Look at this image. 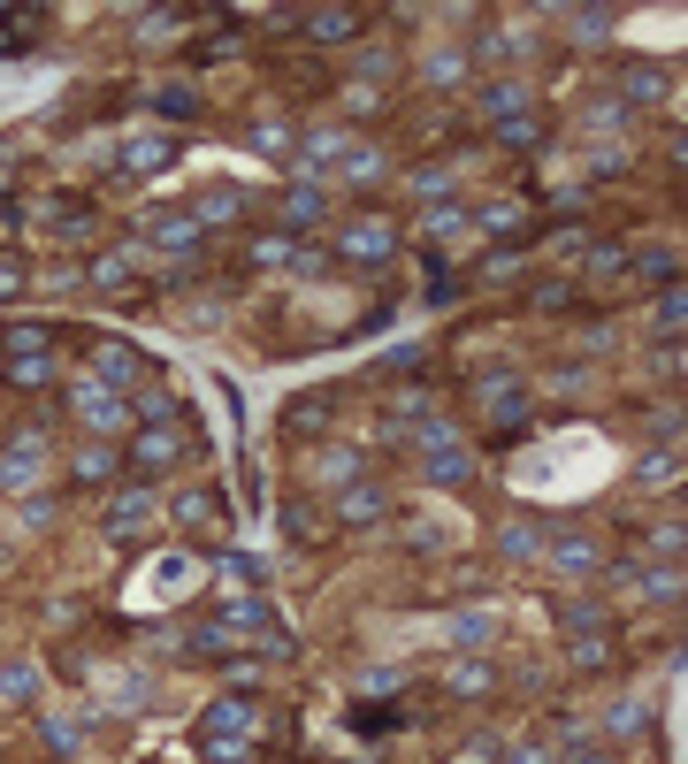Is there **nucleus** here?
Wrapping results in <instances>:
<instances>
[{
	"instance_id": "obj_42",
	"label": "nucleus",
	"mask_w": 688,
	"mask_h": 764,
	"mask_svg": "<svg viewBox=\"0 0 688 764\" xmlns=\"http://www.w3.org/2000/svg\"><path fill=\"white\" fill-rule=\"evenodd\" d=\"M8 299H23V268H15V261H0V306Z\"/></svg>"
},
{
	"instance_id": "obj_4",
	"label": "nucleus",
	"mask_w": 688,
	"mask_h": 764,
	"mask_svg": "<svg viewBox=\"0 0 688 764\" xmlns=\"http://www.w3.org/2000/svg\"><path fill=\"white\" fill-rule=\"evenodd\" d=\"M69 406H77V421H85L92 436H123V429H131V398L108 390V383H77Z\"/></svg>"
},
{
	"instance_id": "obj_40",
	"label": "nucleus",
	"mask_w": 688,
	"mask_h": 764,
	"mask_svg": "<svg viewBox=\"0 0 688 764\" xmlns=\"http://www.w3.org/2000/svg\"><path fill=\"white\" fill-rule=\"evenodd\" d=\"M620 261H628V253H620V245H597V253H589V276H612V268H620Z\"/></svg>"
},
{
	"instance_id": "obj_44",
	"label": "nucleus",
	"mask_w": 688,
	"mask_h": 764,
	"mask_svg": "<svg viewBox=\"0 0 688 764\" xmlns=\"http://www.w3.org/2000/svg\"><path fill=\"white\" fill-rule=\"evenodd\" d=\"M574 764H620V757L612 750H589V757H574Z\"/></svg>"
},
{
	"instance_id": "obj_29",
	"label": "nucleus",
	"mask_w": 688,
	"mask_h": 764,
	"mask_svg": "<svg viewBox=\"0 0 688 764\" xmlns=\"http://www.w3.org/2000/svg\"><path fill=\"white\" fill-rule=\"evenodd\" d=\"M77 481H92V489L115 481V452H108V444H85V452H77Z\"/></svg>"
},
{
	"instance_id": "obj_16",
	"label": "nucleus",
	"mask_w": 688,
	"mask_h": 764,
	"mask_svg": "<svg viewBox=\"0 0 688 764\" xmlns=\"http://www.w3.org/2000/svg\"><path fill=\"white\" fill-rule=\"evenodd\" d=\"M314 474H322L330 489H352V481L367 474V458L352 452V444H322V452H314Z\"/></svg>"
},
{
	"instance_id": "obj_30",
	"label": "nucleus",
	"mask_w": 688,
	"mask_h": 764,
	"mask_svg": "<svg viewBox=\"0 0 688 764\" xmlns=\"http://www.w3.org/2000/svg\"><path fill=\"white\" fill-rule=\"evenodd\" d=\"M635 589L666 605V597H681V566H651V574H635Z\"/></svg>"
},
{
	"instance_id": "obj_14",
	"label": "nucleus",
	"mask_w": 688,
	"mask_h": 764,
	"mask_svg": "<svg viewBox=\"0 0 688 764\" xmlns=\"http://www.w3.org/2000/svg\"><path fill=\"white\" fill-rule=\"evenodd\" d=\"M176 528H222V520H230V505H222V497H214V489H176Z\"/></svg>"
},
{
	"instance_id": "obj_26",
	"label": "nucleus",
	"mask_w": 688,
	"mask_h": 764,
	"mask_svg": "<svg viewBox=\"0 0 688 764\" xmlns=\"http://www.w3.org/2000/svg\"><path fill=\"white\" fill-rule=\"evenodd\" d=\"M498 551H506V558H543V528H528V520L498 528Z\"/></svg>"
},
{
	"instance_id": "obj_27",
	"label": "nucleus",
	"mask_w": 688,
	"mask_h": 764,
	"mask_svg": "<svg viewBox=\"0 0 688 764\" xmlns=\"http://www.w3.org/2000/svg\"><path fill=\"white\" fill-rule=\"evenodd\" d=\"M337 168L352 176V184H375V176H382V153H375V146H359V139H352V146L337 153Z\"/></svg>"
},
{
	"instance_id": "obj_39",
	"label": "nucleus",
	"mask_w": 688,
	"mask_h": 764,
	"mask_svg": "<svg viewBox=\"0 0 688 764\" xmlns=\"http://www.w3.org/2000/svg\"><path fill=\"white\" fill-rule=\"evenodd\" d=\"M643 727H651V711H643V704H628V711H612V734H620V742H628V734H643Z\"/></svg>"
},
{
	"instance_id": "obj_33",
	"label": "nucleus",
	"mask_w": 688,
	"mask_h": 764,
	"mask_svg": "<svg viewBox=\"0 0 688 764\" xmlns=\"http://www.w3.org/2000/svg\"><path fill=\"white\" fill-rule=\"evenodd\" d=\"M658 336H666V344L681 336V284H666V291H658Z\"/></svg>"
},
{
	"instance_id": "obj_21",
	"label": "nucleus",
	"mask_w": 688,
	"mask_h": 764,
	"mask_svg": "<svg viewBox=\"0 0 688 764\" xmlns=\"http://www.w3.org/2000/svg\"><path fill=\"white\" fill-rule=\"evenodd\" d=\"M214 582H222L230 597H253V582H260V566H253V558H237V551H222V558H214Z\"/></svg>"
},
{
	"instance_id": "obj_5",
	"label": "nucleus",
	"mask_w": 688,
	"mask_h": 764,
	"mask_svg": "<svg viewBox=\"0 0 688 764\" xmlns=\"http://www.w3.org/2000/svg\"><path fill=\"white\" fill-rule=\"evenodd\" d=\"M199 734L207 742H253L260 734V711H253V696H207V711H199Z\"/></svg>"
},
{
	"instance_id": "obj_23",
	"label": "nucleus",
	"mask_w": 688,
	"mask_h": 764,
	"mask_svg": "<svg viewBox=\"0 0 688 764\" xmlns=\"http://www.w3.org/2000/svg\"><path fill=\"white\" fill-rule=\"evenodd\" d=\"M237 207H245V191H237V184H214V191H199V230H207V222H230Z\"/></svg>"
},
{
	"instance_id": "obj_8",
	"label": "nucleus",
	"mask_w": 688,
	"mask_h": 764,
	"mask_svg": "<svg viewBox=\"0 0 688 764\" xmlns=\"http://www.w3.org/2000/svg\"><path fill=\"white\" fill-rule=\"evenodd\" d=\"M146 520H154V489H146V481H131V489H115V497H108L100 535H115V543H123V535H138Z\"/></svg>"
},
{
	"instance_id": "obj_18",
	"label": "nucleus",
	"mask_w": 688,
	"mask_h": 764,
	"mask_svg": "<svg viewBox=\"0 0 688 764\" xmlns=\"http://www.w3.org/2000/svg\"><path fill=\"white\" fill-rule=\"evenodd\" d=\"M421 474H429L436 489H459V481L475 474V458L459 452V444H436V452H421Z\"/></svg>"
},
{
	"instance_id": "obj_10",
	"label": "nucleus",
	"mask_w": 688,
	"mask_h": 764,
	"mask_svg": "<svg viewBox=\"0 0 688 764\" xmlns=\"http://www.w3.org/2000/svg\"><path fill=\"white\" fill-rule=\"evenodd\" d=\"M146 245H162V253H191V245H199V214H184V207H154V214H146Z\"/></svg>"
},
{
	"instance_id": "obj_36",
	"label": "nucleus",
	"mask_w": 688,
	"mask_h": 764,
	"mask_svg": "<svg viewBox=\"0 0 688 764\" xmlns=\"http://www.w3.org/2000/svg\"><path fill=\"white\" fill-rule=\"evenodd\" d=\"M482 230H490V237H513V230H520V207H506V199H498V207H482Z\"/></svg>"
},
{
	"instance_id": "obj_11",
	"label": "nucleus",
	"mask_w": 688,
	"mask_h": 764,
	"mask_svg": "<svg viewBox=\"0 0 688 764\" xmlns=\"http://www.w3.org/2000/svg\"><path fill=\"white\" fill-rule=\"evenodd\" d=\"M38 466H46V452H38V436H15V444L0 452V489H8V497H23V489H38Z\"/></svg>"
},
{
	"instance_id": "obj_9",
	"label": "nucleus",
	"mask_w": 688,
	"mask_h": 764,
	"mask_svg": "<svg viewBox=\"0 0 688 764\" xmlns=\"http://www.w3.org/2000/svg\"><path fill=\"white\" fill-rule=\"evenodd\" d=\"M382 512H390V489H382V481H367V474H359L352 489H337V520H344V528H375Z\"/></svg>"
},
{
	"instance_id": "obj_24",
	"label": "nucleus",
	"mask_w": 688,
	"mask_h": 764,
	"mask_svg": "<svg viewBox=\"0 0 688 764\" xmlns=\"http://www.w3.org/2000/svg\"><path fill=\"white\" fill-rule=\"evenodd\" d=\"M131 268H138V253H100V261H92L85 276H92L100 291H123V284H131Z\"/></svg>"
},
{
	"instance_id": "obj_1",
	"label": "nucleus",
	"mask_w": 688,
	"mask_h": 764,
	"mask_svg": "<svg viewBox=\"0 0 688 764\" xmlns=\"http://www.w3.org/2000/svg\"><path fill=\"white\" fill-rule=\"evenodd\" d=\"M199 650H284V619L268 611V597H222L191 627Z\"/></svg>"
},
{
	"instance_id": "obj_31",
	"label": "nucleus",
	"mask_w": 688,
	"mask_h": 764,
	"mask_svg": "<svg viewBox=\"0 0 688 764\" xmlns=\"http://www.w3.org/2000/svg\"><path fill=\"white\" fill-rule=\"evenodd\" d=\"M15 696H23V704L38 696V673H31V665H0V704H15Z\"/></svg>"
},
{
	"instance_id": "obj_22",
	"label": "nucleus",
	"mask_w": 688,
	"mask_h": 764,
	"mask_svg": "<svg viewBox=\"0 0 688 764\" xmlns=\"http://www.w3.org/2000/svg\"><path fill=\"white\" fill-rule=\"evenodd\" d=\"M490 634H498V611H459L452 619V642L459 650H490Z\"/></svg>"
},
{
	"instance_id": "obj_3",
	"label": "nucleus",
	"mask_w": 688,
	"mask_h": 764,
	"mask_svg": "<svg viewBox=\"0 0 688 764\" xmlns=\"http://www.w3.org/2000/svg\"><path fill=\"white\" fill-rule=\"evenodd\" d=\"M390 253H398V222H390V214H352L337 230V261L375 268V261H390Z\"/></svg>"
},
{
	"instance_id": "obj_17",
	"label": "nucleus",
	"mask_w": 688,
	"mask_h": 764,
	"mask_svg": "<svg viewBox=\"0 0 688 764\" xmlns=\"http://www.w3.org/2000/svg\"><path fill=\"white\" fill-rule=\"evenodd\" d=\"M299 23H307V38H322V46H344V38L359 31V8H307Z\"/></svg>"
},
{
	"instance_id": "obj_35",
	"label": "nucleus",
	"mask_w": 688,
	"mask_h": 764,
	"mask_svg": "<svg viewBox=\"0 0 688 764\" xmlns=\"http://www.w3.org/2000/svg\"><path fill=\"white\" fill-rule=\"evenodd\" d=\"M253 146H260V153H291V146H299V131H291V123H260V131H253Z\"/></svg>"
},
{
	"instance_id": "obj_2",
	"label": "nucleus",
	"mask_w": 688,
	"mask_h": 764,
	"mask_svg": "<svg viewBox=\"0 0 688 764\" xmlns=\"http://www.w3.org/2000/svg\"><path fill=\"white\" fill-rule=\"evenodd\" d=\"M0 383H8V390H54V383H62V367H54V336H46L38 321L0 329Z\"/></svg>"
},
{
	"instance_id": "obj_37",
	"label": "nucleus",
	"mask_w": 688,
	"mask_h": 764,
	"mask_svg": "<svg viewBox=\"0 0 688 764\" xmlns=\"http://www.w3.org/2000/svg\"><path fill=\"white\" fill-rule=\"evenodd\" d=\"M207 742V734H199ZM207 764H253V742H207Z\"/></svg>"
},
{
	"instance_id": "obj_43",
	"label": "nucleus",
	"mask_w": 688,
	"mask_h": 764,
	"mask_svg": "<svg viewBox=\"0 0 688 764\" xmlns=\"http://www.w3.org/2000/svg\"><path fill=\"white\" fill-rule=\"evenodd\" d=\"M506 764H558L543 742H520V750H506Z\"/></svg>"
},
{
	"instance_id": "obj_6",
	"label": "nucleus",
	"mask_w": 688,
	"mask_h": 764,
	"mask_svg": "<svg viewBox=\"0 0 688 764\" xmlns=\"http://www.w3.org/2000/svg\"><path fill=\"white\" fill-rule=\"evenodd\" d=\"M184 452H191L184 421H146V429L131 436V466H138V474H162V466H176Z\"/></svg>"
},
{
	"instance_id": "obj_41",
	"label": "nucleus",
	"mask_w": 688,
	"mask_h": 764,
	"mask_svg": "<svg viewBox=\"0 0 688 764\" xmlns=\"http://www.w3.org/2000/svg\"><path fill=\"white\" fill-rule=\"evenodd\" d=\"M604 657H612V650H604L597 634H581V642H574V665H604Z\"/></svg>"
},
{
	"instance_id": "obj_25",
	"label": "nucleus",
	"mask_w": 688,
	"mask_h": 764,
	"mask_svg": "<svg viewBox=\"0 0 688 764\" xmlns=\"http://www.w3.org/2000/svg\"><path fill=\"white\" fill-rule=\"evenodd\" d=\"M444 688H452V696H490V688H498V673L467 657V665H452V673H444Z\"/></svg>"
},
{
	"instance_id": "obj_38",
	"label": "nucleus",
	"mask_w": 688,
	"mask_h": 764,
	"mask_svg": "<svg viewBox=\"0 0 688 764\" xmlns=\"http://www.w3.org/2000/svg\"><path fill=\"white\" fill-rule=\"evenodd\" d=\"M604 31H612V8H581L574 15V38H604Z\"/></svg>"
},
{
	"instance_id": "obj_13",
	"label": "nucleus",
	"mask_w": 688,
	"mask_h": 764,
	"mask_svg": "<svg viewBox=\"0 0 688 764\" xmlns=\"http://www.w3.org/2000/svg\"><path fill=\"white\" fill-rule=\"evenodd\" d=\"M482 115L506 131V123H520V115H535V100H528L520 77H498V85H482Z\"/></svg>"
},
{
	"instance_id": "obj_19",
	"label": "nucleus",
	"mask_w": 688,
	"mask_h": 764,
	"mask_svg": "<svg viewBox=\"0 0 688 764\" xmlns=\"http://www.w3.org/2000/svg\"><path fill=\"white\" fill-rule=\"evenodd\" d=\"M123 168H131V176H146V168H169V139H162V131H146V139H123Z\"/></svg>"
},
{
	"instance_id": "obj_7",
	"label": "nucleus",
	"mask_w": 688,
	"mask_h": 764,
	"mask_svg": "<svg viewBox=\"0 0 688 764\" xmlns=\"http://www.w3.org/2000/svg\"><path fill=\"white\" fill-rule=\"evenodd\" d=\"M92 383H108V390H146V359L108 336V344H92Z\"/></svg>"
},
{
	"instance_id": "obj_20",
	"label": "nucleus",
	"mask_w": 688,
	"mask_h": 764,
	"mask_svg": "<svg viewBox=\"0 0 688 764\" xmlns=\"http://www.w3.org/2000/svg\"><path fill=\"white\" fill-rule=\"evenodd\" d=\"M154 115H169V123H184V115H199V92H191L184 77H169V85H154Z\"/></svg>"
},
{
	"instance_id": "obj_32",
	"label": "nucleus",
	"mask_w": 688,
	"mask_h": 764,
	"mask_svg": "<svg viewBox=\"0 0 688 764\" xmlns=\"http://www.w3.org/2000/svg\"><path fill=\"white\" fill-rule=\"evenodd\" d=\"M291 237H253V268H291Z\"/></svg>"
},
{
	"instance_id": "obj_28",
	"label": "nucleus",
	"mask_w": 688,
	"mask_h": 764,
	"mask_svg": "<svg viewBox=\"0 0 688 764\" xmlns=\"http://www.w3.org/2000/svg\"><path fill=\"white\" fill-rule=\"evenodd\" d=\"M635 481H643V489H666V481H681V452H651L643 466H635Z\"/></svg>"
},
{
	"instance_id": "obj_12",
	"label": "nucleus",
	"mask_w": 688,
	"mask_h": 764,
	"mask_svg": "<svg viewBox=\"0 0 688 764\" xmlns=\"http://www.w3.org/2000/svg\"><path fill=\"white\" fill-rule=\"evenodd\" d=\"M543 558H551L558 574H581V582L604 574V551H597L589 535H543Z\"/></svg>"
},
{
	"instance_id": "obj_34",
	"label": "nucleus",
	"mask_w": 688,
	"mask_h": 764,
	"mask_svg": "<svg viewBox=\"0 0 688 764\" xmlns=\"http://www.w3.org/2000/svg\"><path fill=\"white\" fill-rule=\"evenodd\" d=\"M330 413H337V398H330V390H314V398H307V406L291 413V429H322Z\"/></svg>"
},
{
	"instance_id": "obj_15",
	"label": "nucleus",
	"mask_w": 688,
	"mask_h": 764,
	"mask_svg": "<svg viewBox=\"0 0 688 764\" xmlns=\"http://www.w3.org/2000/svg\"><path fill=\"white\" fill-rule=\"evenodd\" d=\"M322 207H330V191L299 176V184L284 191V230H314V222H322Z\"/></svg>"
}]
</instances>
